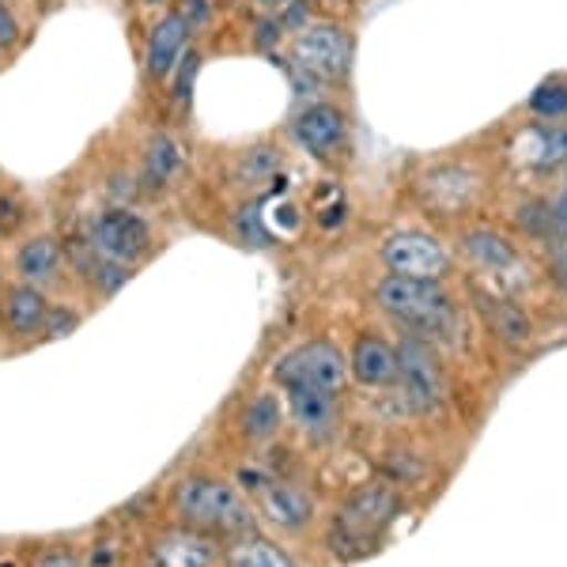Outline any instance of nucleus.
Masks as SVG:
<instances>
[{
  "label": "nucleus",
  "instance_id": "nucleus-1",
  "mask_svg": "<svg viewBox=\"0 0 567 567\" xmlns=\"http://www.w3.org/2000/svg\"><path fill=\"white\" fill-rule=\"evenodd\" d=\"M379 303L390 318H398L420 341H451L458 333L462 318L454 299L439 288L435 280H416V277H390L379 284Z\"/></svg>",
  "mask_w": 567,
  "mask_h": 567
},
{
  "label": "nucleus",
  "instance_id": "nucleus-2",
  "mask_svg": "<svg viewBox=\"0 0 567 567\" xmlns=\"http://www.w3.org/2000/svg\"><path fill=\"white\" fill-rule=\"evenodd\" d=\"M398 507H401L398 488H390V484H368V488H360L349 503H344L329 542L337 545V553H341L344 560L368 556L371 548L379 545V537L386 534V526L393 523Z\"/></svg>",
  "mask_w": 567,
  "mask_h": 567
},
{
  "label": "nucleus",
  "instance_id": "nucleus-3",
  "mask_svg": "<svg viewBox=\"0 0 567 567\" xmlns=\"http://www.w3.org/2000/svg\"><path fill=\"white\" fill-rule=\"evenodd\" d=\"M178 511L189 526L197 529H216V534H246L254 526V515L246 507V499L231 484L213 481V477H189L178 488Z\"/></svg>",
  "mask_w": 567,
  "mask_h": 567
},
{
  "label": "nucleus",
  "instance_id": "nucleus-4",
  "mask_svg": "<svg viewBox=\"0 0 567 567\" xmlns=\"http://www.w3.org/2000/svg\"><path fill=\"white\" fill-rule=\"evenodd\" d=\"M272 374H277V382L284 390L307 386V390L341 393L344 379H349V363H344V355L337 344L310 341V344H299V349H291L284 355Z\"/></svg>",
  "mask_w": 567,
  "mask_h": 567
},
{
  "label": "nucleus",
  "instance_id": "nucleus-5",
  "mask_svg": "<svg viewBox=\"0 0 567 567\" xmlns=\"http://www.w3.org/2000/svg\"><path fill=\"white\" fill-rule=\"evenodd\" d=\"M398 382L405 401L416 409V413H427V409H439L446 398V374L443 363H439L435 349L420 337H409V341L398 344Z\"/></svg>",
  "mask_w": 567,
  "mask_h": 567
},
{
  "label": "nucleus",
  "instance_id": "nucleus-6",
  "mask_svg": "<svg viewBox=\"0 0 567 567\" xmlns=\"http://www.w3.org/2000/svg\"><path fill=\"white\" fill-rule=\"evenodd\" d=\"M296 61H299V69L318 80H344L352 65L349 31H341V27H333V23L307 27L296 39Z\"/></svg>",
  "mask_w": 567,
  "mask_h": 567
},
{
  "label": "nucleus",
  "instance_id": "nucleus-7",
  "mask_svg": "<svg viewBox=\"0 0 567 567\" xmlns=\"http://www.w3.org/2000/svg\"><path fill=\"white\" fill-rule=\"evenodd\" d=\"M382 261H386L393 277H416V280H439L451 269L443 243L420 231H401L382 243Z\"/></svg>",
  "mask_w": 567,
  "mask_h": 567
},
{
  "label": "nucleus",
  "instance_id": "nucleus-8",
  "mask_svg": "<svg viewBox=\"0 0 567 567\" xmlns=\"http://www.w3.org/2000/svg\"><path fill=\"white\" fill-rule=\"evenodd\" d=\"M95 246L106 261L136 265L152 246V227L130 208H114V213L99 216L95 224Z\"/></svg>",
  "mask_w": 567,
  "mask_h": 567
},
{
  "label": "nucleus",
  "instance_id": "nucleus-9",
  "mask_svg": "<svg viewBox=\"0 0 567 567\" xmlns=\"http://www.w3.org/2000/svg\"><path fill=\"white\" fill-rule=\"evenodd\" d=\"M481 194V178L470 167H439L420 182V200L435 213H462Z\"/></svg>",
  "mask_w": 567,
  "mask_h": 567
},
{
  "label": "nucleus",
  "instance_id": "nucleus-10",
  "mask_svg": "<svg viewBox=\"0 0 567 567\" xmlns=\"http://www.w3.org/2000/svg\"><path fill=\"white\" fill-rule=\"evenodd\" d=\"M349 136V122L337 106H310L296 117V141L315 155H333Z\"/></svg>",
  "mask_w": 567,
  "mask_h": 567
},
{
  "label": "nucleus",
  "instance_id": "nucleus-11",
  "mask_svg": "<svg viewBox=\"0 0 567 567\" xmlns=\"http://www.w3.org/2000/svg\"><path fill=\"white\" fill-rule=\"evenodd\" d=\"M288 401H291V416H296V424L303 427L310 439H329L337 432V424H341L337 393L296 386V390H288Z\"/></svg>",
  "mask_w": 567,
  "mask_h": 567
},
{
  "label": "nucleus",
  "instance_id": "nucleus-12",
  "mask_svg": "<svg viewBox=\"0 0 567 567\" xmlns=\"http://www.w3.org/2000/svg\"><path fill=\"white\" fill-rule=\"evenodd\" d=\"M258 499H261L265 515L280 529H303L310 523V515H315V503H310L307 492L288 481H261Z\"/></svg>",
  "mask_w": 567,
  "mask_h": 567
},
{
  "label": "nucleus",
  "instance_id": "nucleus-13",
  "mask_svg": "<svg viewBox=\"0 0 567 567\" xmlns=\"http://www.w3.org/2000/svg\"><path fill=\"white\" fill-rule=\"evenodd\" d=\"M349 374L368 390L390 386V382H398V349H390L382 337H360L352 352Z\"/></svg>",
  "mask_w": 567,
  "mask_h": 567
},
{
  "label": "nucleus",
  "instance_id": "nucleus-14",
  "mask_svg": "<svg viewBox=\"0 0 567 567\" xmlns=\"http://www.w3.org/2000/svg\"><path fill=\"white\" fill-rule=\"evenodd\" d=\"M515 159L529 171H553L567 163V125H542V130H523L515 141Z\"/></svg>",
  "mask_w": 567,
  "mask_h": 567
},
{
  "label": "nucleus",
  "instance_id": "nucleus-15",
  "mask_svg": "<svg viewBox=\"0 0 567 567\" xmlns=\"http://www.w3.org/2000/svg\"><path fill=\"white\" fill-rule=\"evenodd\" d=\"M186 34H189V23L182 16H171L163 20L159 27L152 31V42H148V72L152 80H167L175 65L186 53Z\"/></svg>",
  "mask_w": 567,
  "mask_h": 567
},
{
  "label": "nucleus",
  "instance_id": "nucleus-16",
  "mask_svg": "<svg viewBox=\"0 0 567 567\" xmlns=\"http://www.w3.org/2000/svg\"><path fill=\"white\" fill-rule=\"evenodd\" d=\"M465 254H470V261L477 265V269L492 272V277L518 269V250L507 239H503V235H496V231L465 235Z\"/></svg>",
  "mask_w": 567,
  "mask_h": 567
},
{
  "label": "nucleus",
  "instance_id": "nucleus-17",
  "mask_svg": "<svg viewBox=\"0 0 567 567\" xmlns=\"http://www.w3.org/2000/svg\"><path fill=\"white\" fill-rule=\"evenodd\" d=\"M213 542L200 534H171L155 545V564L159 567H213Z\"/></svg>",
  "mask_w": 567,
  "mask_h": 567
},
{
  "label": "nucleus",
  "instance_id": "nucleus-18",
  "mask_svg": "<svg viewBox=\"0 0 567 567\" xmlns=\"http://www.w3.org/2000/svg\"><path fill=\"white\" fill-rule=\"evenodd\" d=\"M45 318H50V307H45V299H42L39 288H31V284H20V288L8 296L4 322H8L12 333H20V337L39 333V329L45 326Z\"/></svg>",
  "mask_w": 567,
  "mask_h": 567
},
{
  "label": "nucleus",
  "instance_id": "nucleus-19",
  "mask_svg": "<svg viewBox=\"0 0 567 567\" xmlns=\"http://www.w3.org/2000/svg\"><path fill=\"white\" fill-rule=\"evenodd\" d=\"M227 567H296V564H291V556L280 545L261 542V537H243L227 553Z\"/></svg>",
  "mask_w": 567,
  "mask_h": 567
},
{
  "label": "nucleus",
  "instance_id": "nucleus-20",
  "mask_svg": "<svg viewBox=\"0 0 567 567\" xmlns=\"http://www.w3.org/2000/svg\"><path fill=\"white\" fill-rule=\"evenodd\" d=\"M61 265V246L58 239H31L20 250V272L27 280H45L53 277Z\"/></svg>",
  "mask_w": 567,
  "mask_h": 567
},
{
  "label": "nucleus",
  "instance_id": "nucleus-21",
  "mask_svg": "<svg viewBox=\"0 0 567 567\" xmlns=\"http://www.w3.org/2000/svg\"><path fill=\"white\" fill-rule=\"evenodd\" d=\"M277 427H280V401L272 398V393H261V398L246 409V435H250L254 443H265V439L277 435Z\"/></svg>",
  "mask_w": 567,
  "mask_h": 567
},
{
  "label": "nucleus",
  "instance_id": "nucleus-22",
  "mask_svg": "<svg viewBox=\"0 0 567 567\" xmlns=\"http://www.w3.org/2000/svg\"><path fill=\"white\" fill-rule=\"evenodd\" d=\"M488 318H492V326L499 329L503 341H526V337H529L526 315L515 303H511V299H492V303H488Z\"/></svg>",
  "mask_w": 567,
  "mask_h": 567
},
{
  "label": "nucleus",
  "instance_id": "nucleus-23",
  "mask_svg": "<svg viewBox=\"0 0 567 567\" xmlns=\"http://www.w3.org/2000/svg\"><path fill=\"white\" fill-rule=\"evenodd\" d=\"M529 110H534L537 117H564L567 114V80L564 76L545 80V84L529 95Z\"/></svg>",
  "mask_w": 567,
  "mask_h": 567
},
{
  "label": "nucleus",
  "instance_id": "nucleus-24",
  "mask_svg": "<svg viewBox=\"0 0 567 567\" xmlns=\"http://www.w3.org/2000/svg\"><path fill=\"white\" fill-rule=\"evenodd\" d=\"M178 167H182V152L167 141V136H159V141H155L152 148H148V171H152V178L167 182V178L178 175Z\"/></svg>",
  "mask_w": 567,
  "mask_h": 567
},
{
  "label": "nucleus",
  "instance_id": "nucleus-25",
  "mask_svg": "<svg viewBox=\"0 0 567 567\" xmlns=\"http://www.w3.org/2000/svg\"><path fill=\"white\" fill-rule=\"evenodd\" d=\"M272 171H277V152H272V148H254V152L243 159L239 175H243L246 182H258V178H269Z\"/></svg>",
  "mask_w": 567,
  "mask_h": 567
},
{
  "label": "nucleus",
  "instance_id": "nucleus-26",
  "mask_svg": "<svg viewBox=\"0 0 567 567\" xmlns=\"http://www.w3.org/2000/svg\"><path fill=\"white\" fill-rule=\"evenodd\" d=\"M197 53H186V61H182V76H178V84H175V95H178V103L186 106L189 103V87H194V80H197Z\"/></svg>",
  "mask_w": 567,
  "mask_h": 567
},
{
  "label": "nucleus",
  "instance_id": "nucleus-27",
  "mask_svg": "<svg viewBox=\"0 0 567 567\" xmlns=\"http://www.w3.org/2000/svg\"><path fill=\"white\" fill-rule=\"evenodd\" d=\"M16 42H20V27H16L4 0H0V50H12Z\"/></svg>",
  "mask_w": 567,
  "mask_h": 567
},
{
  "label": "nucleus",
  "instance_id": "nucleus-28",
  "mask_svg": "<svg viewBox=\"0 0 567 567\" xmlns=\"http://www.w3.org/2000/svg\"><path fill=\"white\" fill-rule=\"evenodd\" d=\"M69 329H76V315H72V310H50V318H45V333L61 337V333H69Z\"/></svg>",
  "mask_w": 567,
  "mask_h": 567
},
{
  "label": "nucleus",
  "instance_id": "nucleus-29",
  "mask_svg": "<svg viewBox=\"0 0 567 567\" xmlns=\"http://www.w3.org/2000/svg\"><path fill=\"white\" fill-rule=\"evenodd\" d=\"M553 277H556V284L567 291V243H560L556 246V258H553Z\"/></svg>",
  "mask_w": 567,
  "mask_h": 567
},
{
  "label": "nucleus",
  "instance_id": "nucleus-30",
  "mask_svg": "<svg viewBox=\"0 0 567 567\" xmlns=\"http://www.w3.org/2000/svg\"><path fill=\"white\" fill-rule=\"evenodd\" d=\"M34 567H84V564H80L76 556H69V553H45Z\"/></svg>",
  "mask_w": 567,
  "mask_h": 567
},
{
  "label": "nucleus",
  "instance_id": "nucleus-31",
  "mask_svg": "<svg viewBox=\"0 0 567 567\" xmlns=\"http://www.w3.org/2000/svg\"><path fill=\"white\" fill-rule=\"evenodd\" d=\"M553 216H556V224H560V227H564V231H567V189H564V194H560V200H556Z\"/></svg>",
  "mask_w": 567,
  "mask_h": 567
},
{
  "label": "nucleus",
  "instance_id": "nucleus-32",
  "mask_svg": "<svg viewBox=\"0 0 567 567\" xmlns=\"http://www.w3.org/2000/svg\"><path fill=\"white\" fill-rule=\"evenodd\" d=\"M265 8H280V4H288V0H261Z\"/></svg>",
  "mask_w": 567,
  "mask_h": 567
}]
</instances>
